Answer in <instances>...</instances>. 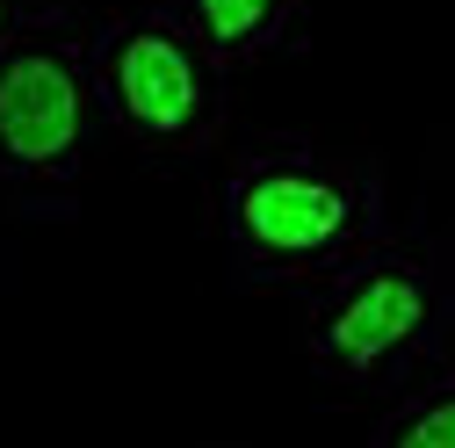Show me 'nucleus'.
<instances>
[{
    "label": "nucleus",
    "instance_id": "obj_7",
    "mask_svg": "<svg viewBox=\"0 0 455 448\" xmlns=\"http://www.w3.org/2000/svg\"><path fill=\"white\" fill-rule=\"evenodd\" d=\"M29 8H36V0H0V44H8V36H15V22H22Z\"/></svg>",
    "mask_w": 455,
    "mask_h": 448
},
{
    "label": "nucleus",
    "instance_id": "obj_1",
    "mask_svg": "<svg viewBox=\"0 0 455 448\" xmlns=\"http://www.w3.org/2000/svg\"><path fill=\"white\" fill-rule=\"evenodd\" d=\"M390 232L383 166L297 131L246 138L217 166V253L232 290H311Z\"/></svg>",
    "mask_w": 455,
    "mask_h": 448
},
{
    "label": "nucleus",
    "instance_id": "obj_5",
    "mask_svg": "<svg viewBox=\"0 0 455 448\" xmlns=\"http://www.w3.org/2000/svg\"><path fill=\"white\" fill-rule=\"evenodd\" d=\"M224 73L260 66L275 51H290L304 36V8L311 0H159Z\"/></svg>",
    "mask_w": 455,
    "mask_h": 448
},
{
    "label": "nucleus",
    "instance_id": "obj_4",
    "mask_svg": "<svg viewBox=\"0 0 455 448\" xmlns=\"http://www.w3.org/2000/svg\"><path fill=\"white\" fill-rule=\"evenodd\" d=\"M101 131L152 166H203L232 131V73L152 0L94 22Z\"/></svg>",
    "mask_w": 455,
    "mask_h": 448
},
{
    "label": "nucleus",
    "instance_id": "obj_6",
    "mask_svg": "<svg viewBox=\"0 0 455 448\" xmlns=\"http://www.w3.org/2000/svg\"><path fill=\"white\" fill-rule=\"evenodd\" d=\"M369 448H455V362L427 369L397 398H383V420L369 427Z\"/></svg>",
    "mask_w": 455,
    "mask_h": 448
},
{
    "label": "nucleus",
    "instance_id": "obj_3",
    "mask_svg": "<svg viewBox=\"0 0 455 448\" xmlns=\"http://www.w3.org/2000/svg\"><path fill=\"white\" fill-rule=\"evenodd\" d=\"M94 15L80 0H36L0 44V196L22 217H66L101 152Z\"/></svg>",
    "mask_w": 455,
    "mask_h": 448
},
{
    "label": "nucleus",
    "instance_id": "obj_2",
    "mask_svg": "<svg viewBox=\"0 0 455 448\" xmlns=\"http://www.w3.org/2000/svg\"><path fill=\"white\" fill-rule=\"evenodd\" d=\"M455 340V239L383 232L369 253L297 290V348L339 398H397L448 362Z\"/></svg>",
    "mask_w": 455,
    "mask_h": 448
}]
</instances>
